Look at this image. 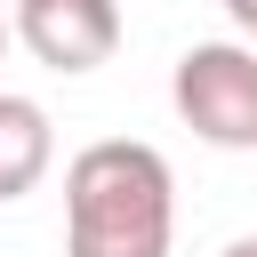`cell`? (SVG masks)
Here are the masks:
<instances>
[{
    "mask_svg": "<svg viewBox=\"0 0 257 257\" xmlns=\"http://www.w3.org/2000/svg\"><path fill=\"white\" fill-rule=\"evenodd\" d=\"M177 177L145 137H96L64 169V257H169Z\"/></svg>",
    "mask_w": 257,
    "mask_h": 257,
    "instance_id": "1",
    "label": "cell"
},
{
    "mask_svg": "<svg viewBox=\"0 0 257 257\" xmlns=\"http://www.w3.org/2000/svg\"><path fill=\"white\" fill-rule=\"evenodd\" d=\"M177 120L217 153H257V48L241 40H193L169 72Z\"/></svg>",
    "mask_w": 257,
    "mask_h": 257,
    "instance_id": "2",
    "label": "cell"
},
{
    "mask_svg": "<svg viewBox=\"0 0 257 257\" xmlns=\"http://www.w3.org/2000/svg\"><path fill=\"white\" fill-rule=\"evenodd\" d=\"M8 24L48 72H96L120 48V0H16Z\"/></svg>",
    "mask_w": 257,
    "mask_h": 257,
    "instance_id": "3",
    "label": "cell"
},
{
    "mask_svg": "<svg viewBox=\"0 0 257 257\" xmlns=\"http://www.w3.org/2000/svg\"><path fill=\"white\" fill-rule=\"evenodd\" d=\"M56 161V128H48V104L40 96H16L0 88V201H24Z\"/></svg>",
    "mask_w": 257,
    "mask_h": 257,
    "instance_id": "4",
    "label": "cell"
},
{
    "mask_svg": "<svg viewBox=\"0 0 257 257\" xmlns=\"http://www.w3.org/2000/svg\"><path fill=\"white\" fill-rule=\"evenodd\" d=\"M225 16H233L241 32H257V0H225Z\"/></svg>",
    "mask_w": 257,
    "mask_h": 257,
    "instance_id": "5",
    "label": "cell"
},
{
    "mask_svg": "<svg viewBox=\"0 0 257 257\" xmlns=\"http://www.w3.org/2000/svg\"><path fill=\"white\" fill-rule=\"evenodd\" d=\"M217 257H257V233H241V241H225Z\"/></svg>",
    "mask_w": 257,
    "mask_h": 257,
    "instance_id": "6",
    "label": "cell"
},
{
    "mask_svg": "<svg viewBox=\"0 0 257 257\" xmlns=\"http://www.w3.org/2000/svg\"><path fill=\"white\" fill-rule=\"evenodd\" d=\"M8 40H16V24H8V16H0V56H8Z\"/></svg>",
    "mask_w": 257,
    "mask_h": 257,
    "instance_id": "7",
    "label": "cell"
}]
</instances>
